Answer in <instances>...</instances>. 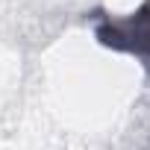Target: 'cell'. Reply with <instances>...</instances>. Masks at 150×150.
<instances>
[{
    "label": "cell",
    "mask_w": 150,
    "mask_h": 150,
    "mask_svg": "<svg viewBox=\"0 0 150 150\" xmlns=\"http://www.w3.org/2000/svg\"><path fill=\"white\" fill-rule=\"evenodd\" d=\"M94 35L103 47L129 53L150 68V0H144L135 12L124 18L94 12Z\"/></svg>",
    "instance_id": "obj_1"
}]
</instances>
